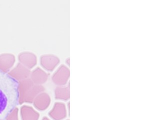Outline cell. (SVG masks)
<instances>
[{"instance_id": "obj_1", "label": "cell", "mask_w": 160, "mask_h": 120, "mask_svg": "<svg viewBox=\"0 0 160 120\" xmlns=\"http://www.w3.org/2000/svg\"><path fill=\"white\" fill-rule=\"evenodd\" d=\"M18 104V81L0 71V120L5 119Z\"/></svg>"}, {"instance_id": "obj_2", "label": "cell", "mask_w": 160, "mask_h": 120, "mask_svg": "<svg viewBox=\"0 0 160 120\" xmlns=\"http://www.w3.org/2000/svg\"><path fill=\"white\" fill-rule=\"evenodd\" d=\"M44 90L42 85L34 84L29 78L18 81V104L32 103L35 97Z\"/></svg>"}, {"instance_id": "obj_3", "label": "cell", "mask_w": 160, "mask_h": 120, "mask_svg": "<svg viewBox=\"0 0 160 120\" xmlns=\"http://www.w3.org/2000/svg\"><path fill=\"white\" fill-rule=\"evenodd\" d=\"M69 76L70 71L69 68L65 64H61L54 71L52 75L51 79L55 85L62 86L68 84Z\"/></svg>"}, {"instance_id": "obj_4", "label": "cell", "mask_w": 160, "mask_h": 120, "mask_svg": "<svg viewBox=\"0 0 160 120\" xmlns=\"http://www.w3.org/2000/svg\"><path fill=\"white\" fill-rule=\"evenodd\" d=\"M68 112L66 105L61 101L54 102L51 109L48 112V116L52 120H64L67 117Z\"/></svg>"}, {"instance_id": "obj_5", "label": "cell", "mask_w": 160, "mask_h": 120, "mask_svg": "<svg viewBox=\"0 0 160 120\" xmlns=\"http://www.w3.org/2000/svg\"><path fill=\"white\" fill-rule=\"evenodd\" d=\"M59 58L54 54H43L40 57V64L46 71H53L59 64Z\"/></svg>"}, {"instance_id": "obj_6", "label": "cell", "mask_w": 160, "mask_h": 120, "mask_svg": "<svg viewBox=\"0 0 160 120\" xmlns=\"http://www.w3.org/2000/svg\"><path fill=\"white\" fill-rule=\"evenodd\" d=\"M51 102V96L48 93L43 91L38 94L32 101L33 106L37 111H43L48 109Z\"/></svg>"}, {"instance_id": "obj_7", "label": "cell", "mask_w": 160, "mask_h": 120, "mask_svg": "<svg viewBox=\"0 0 160 120\" xmlns=\"http://www.w3.org/2000/svg\"><path fill=\"white\" fill-rule=\"evenodd\" d=\"M30 73L31 70L19 62L8 72L12 78L18 82L29 78Z\"/></svg>"}, {"instance_id": "obj_8", "label": "cell", "mask_w": 160, "mask_h": 120, "mask_svg": "<svg viewBox=\"0 0 160 120\" xmlns=\"http://www.w3.org/2000/svg\"><path fill=\"white\" fill-rule=\"evenodd\" d=\"M49 78V74L40 67L35 68L31 71L29 78L36 84L42 85L47 82Z\"/></svg>"}, {"instance_id": "obj_9", "label": "cell", "mask_w": 160, "mask_h": 120, "mask_svg": "<svg viewBox=\"0 0 160 120\" xmlns=\"http://www.w3.org/2000/svg\"><path fill=\"white\" fill-rule=\"evenodd\" d=\"M18 60L19 63L22 64L29 69L34 68L38 62L37 56L36 54L28 51L19 53L18 55Z\"/></svg>"}, {"instance_id": "obj_10", "label": "cell", "mask_w": 160, "mask_h": 120, "mask_svg": "<svg viewBox=\"0 0 160 120\" xmlns=\"http://www.w3.org/2000/svg\"><path fill=\"white\" fill-rule=\"evenodd\" d=\"M16 61L14 55L9 53L0 54V71L8 73L14 66Z\"/></svg>"}, {"instance_id": "obj_11", "label": "cell", "mask_w": 160, "mask_h": 120, "mask_svg": "<svg viewBox=\"0 0 160 120\" xmlns=\"http://www.w3.org/2000/svg\"><path fill=\"white\" fill-rule=\"evenodd\" d=\"M21 118L22 120H39V112L31 106L23 105L20 109Z\"/></svg>"}, {"instance_id": "obj_12", "label": "cell", "mask_w": 160, "mask_h": 120, "mask_svg": "<svg viewBox=\"0 0 160 120\" xmlns=\"http://www.w3.org/2000/svg\"><path fill=\"white\" fill-rule=\"evenodd\" d=\"M54 98L56 100L67 101L70 98V89L68 86H57L54 90Z\"/></svg>"}, {"instance_id": "obj_13", "label": "cell", "mask_w": 160, "mask_h": 120, "mask_svg": "<svg viewBox=\"0 0 160 120\" xmlns=\"http://www.w3.org/2000/svg\"><path fill=\"white\" fill-rule=\"evenodd\" d=\"M19 109L17 107L14 108L6 117V120H19Z\"/></svg>"}, {"instance_id": "obj_14", "label": "cell", "mask_w": 160, "mask_h": 120, "mask_svg": "<svg viewBox=\"0 0 160 120\" xmlns=\"http://www.w3.org/2000/svg\"><path fill=\"white\" fill-rule=\"evenodd\" d=\"M41 120H52L51 119H50L49 118L47 117V116H44Z\"/></svg>"}, {"instance_id": "obj_15", "label": "cell", "mask_w": 160, "mask_h": 120, "mask_svg": "<svg viewBox=\"0 0 160 120\" xmlns=\"http://www.w3.org/2000/svg\"><path fill=\"white\" fill-rule=\"evenodd\" d=\"M69 58H68V59H66V63H67L68 66H69Z\"/></svg>"}, {"instance_id": "obj_16", "label": "cell", "mask_w": 160, "mask_h": 120, "mask_svg": "<svg viewBox=\"0 0 160 120\" xmlns=\"http://www.w3.org/2000/svg\"><path fill=\"white\" fill-rule=\"evenodd\" d=\"M64 120H69V119H64Z\"/></svg>"}]
</instances>
